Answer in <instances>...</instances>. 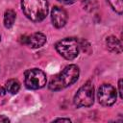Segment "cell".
Masks as SVG:
<instances>
[{"mask_svg":"<svg viewBox=\"0 0 123 123\" xmlns=\"http://www.w3.org/2000/svg\"><path fill=\"white\" fill-rule=\"evenodd\" d=\"M79 74V67L75 64H69L50 80L48 86L53 91L62 90L74 84L78 80Z\"/></svg>","mask_w":123,"mask_h":123,"instance_id":"1","label":"cell"},{"mask_svg":"<svg viewBox=\"0 0 123 123\" xmlns=\"http://www.w3.org/2000/svg\"><path fill=\"white\" fill-rule=\"evenodd\" d=\"M23 13L33 22L42 21L48 13L47 0H21Z\"/></svg>","mask_w":123,"mask_h":123,"instance_id":"2","label":"cell"},{"mask_svg":"<svg viewBox=\"0 0 123 123\" xmlns=\"http://www.w3.org/2000/svg\"><path fill=\"white\" fill-rule=\"evenodd\" d=\"M55 47L58 53L68 61H72L77 58L80 51L79 41L74 37L62 38L56 43Z\"/></svg>","mask_w":123,"mask_h":123,"instance_id":"3","label":"cell"},{"mask_svg":"<svg viewBox=\"0 0 123 123\" xmlns=\"http://www.w3.org/2000/svg\"><path fill=\"white\" fill-rule=\"evenodd\" d=\"M94 102V86L91 82L82 86L74 96V105L78 108L90 107Z\"/></svg>","mask_w":123,"mask_h":123,"instance_id":"4","label":"cell"},{"mask_svg":"<svg viewBox=\"0 0 123 123\" xmlns=\"http://www.w3.org/2000/svg\"><path fill=\"white\" fill-rule=\"evenodd\" d=\"M25 86L28 89H39L46 85V75L38 68L28 69L25 72Z\"/></svg>","mask_w":123,"mask_h":123,"instance_id":"5","label":"cell"},{"mask_svg":"<svg viewBox=\"0 0 123 123\" xmlns=\"http://www.w3.org/2000/svg\"><path fill=\"white\" fill-rule=\"evenodd\" d=\"M116 89L110 84H103L98 88L97 99L98 102L106 107H110L113 105L116 101Z\"/></svg>","mask_w":123,"mask_h":123,"instance_id":"6","label":"cell"},{"mask_svg":"<svg viewBox=\"0 0 123 123\" xmlns=\"http://www.w3.org/2000/svg\"><path fill=\"white\" fill-rule=\"evenodd\" d=\"M22 38V42L24 44H27L31 48H39L43 46L47 40L46 36L39 32L34 33L30 36H24Z\"/></svg>","mask_w":123,"mask_h":123,"instance_id":"7","label":"cell"},{"mask_svg":"<svg viewBox=\"0 0 123 123\" xmlns=\"http://www.w3.org/2000/svg\"><path fill=\"white\" fill-rule=\"evenodd\" d=\"M51 20L54 27L62 28L67 21V13L62 8L55 6L51 11Z\"/></svg>","mask_w":123,"mask_h":123,"instance_id":"8","label":"cell"},{"mask_svg":"<svg viewBox=\"0 0 123 123\" xmlns=\"http://www.w3.org/2000/svg\"><path fill=\"white\" fill-rule=\"evenodd\" d=\"M106 45L111 52H113L115 54H120L122 52V44L120 40L113 36H110L107 37Z\"/></svg>","mask_w":123,"mask_h":123,"instance_id":"9","label":"cell"},{"mask_svg":"<svg viewBox=\"0 0 123 123\" xmlns=\"http://www.w3.org/2000/svg\"><path fill=\"white\" fill-rule=\"evenodd\" d=\"M15 18H16L15 12L12 11V10H7L4 13V26L7 29L12 28L13 26Z\"/></svg>","mask_w":123,"mask_h":123,"instance_id":"10","label":"cell"},{"mask_svg":"<svg viewBox=\"0 0 123 123\" xmlns=\"http://www.w3.org/2000/svg\"><path fill=\"white\" fill-rule=\"evenodd\" d=\"M4 87H5V89H6L7 92H9L11 94H15L20 89V84H19V82L17 80L11 79V80H9V81L6 82Z\"/></svg>","mask_w":123,"mask_h":123,"instance_id":"11","label":"cell"},{"mask_svg":"<svg viewBox=\"0 0 123 123\" xmlns=\"http://www.w3.org/2000/svg\"><path fill=\"white\" fill-rule=\"evenodd\" d=\"M84 10L86 12H93L98 8V1L97 0H83L82 2Z\"/></svg>","mask_w":123,"mask_h":123,"instance_id":"12","label":"cell"},{"mask_svg":"<svg viewBox=\"0 0 123 123\" xmlns=\"http://www.w3.org/2000/svg\"><path fill=\"white\" fill-rule=\"evenodd\" d=\"M109 4L112 8V10L118 14L122 13L123 11V0H108Z\"/></svg>","mask_w":123,"mask_h":123,"instance_id":"13","label":"cell"},{"mask_svg":"<svg viewBox=\"0 0 123 123\" xmlns=\"http://www.w3.org/2000/svg\"><path fill=\"white\" fill-rule=\"evenodd\" d=\"M118 88H119V96L120 98H122V80L121 79L118 82Z\"/></svg>","mask_w":123,"mask_h":123,"instance_id":"14","label":"cell"},{"mask_svg":"<svg viewBox=\"0 0 123 123\" xmlns=\"http://www.w3.org/2000/svg\"><path fill=\"white\" fill-rule=\"evenodd\" d=\"M0 122H10V119L5 115H0Z\"/></svg>","mask_w":123,"mask_h":123,"instance_id":"15","label":"cell"},{"mask_svg":"<svg viewBox=\"0 0 123 123\" xmlns=\"http://www.w3.org/2000/svg\"><path fill=\"white\" fill-rule=\"evenodd\" d=\"M53 121H55V122H58V121H65V122H70V119H69V118H57V119H54Z\"/></svg>","mask_w":123,"mask_h":123,"instance_id":"16","label":"cell"},{"mask_svg":"<svg viewBox=\"0 0 123 123\" xmlns=\"http://www.w3.org/2000/svg\"><path fill=\"white\" fill-rule=\"evenodd\" d=\"M5 92H7L6 89H5V87H1V88H0V95H4Z\"/></svg>","mask_w":123,"mask_h":123,"instance_id":"17","label":"cell"},{"mask_svg":"<svg viewBox=\"0 0 123 123\" xmlns=\"http://www.w3.org/2000/svg\"><path fill=\"white\" fill-rule=\"evenodd\" d=\"M59 1L63 2V3H71V2H73L74 0H59Z\"/></svg>","mask_w":123,"mask_h":123,"instance_id":"18","label":"cell"},{"mask_svg":"<svg viewBox=\"0 0 123 123\" xmlns=\"http://www.w3.org/2000/svg\"><path fill=\"white\" fill-rule=\"evenodd\" d=\"M0 39H1V37H0Z\"/></svg>","mask_w":123,"mask_h":123,"instance_id":"19","label":"cell"}]
</instances>
